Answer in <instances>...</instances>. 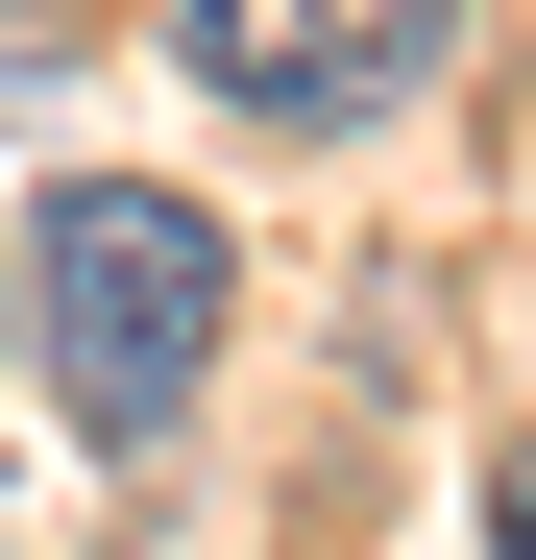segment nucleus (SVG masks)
I'll return each instance as SVG.
<instances>
[{
  "instance_id": "7ed1b4c3",
  "label": "nucleus",
  "mask_w": 536,
  "mask_h": 560,
  "mask_svg": "<svg viewBox=\"0 0 536 560\" xmlns=\"http://www.w3.org/2000/svg\"><path fill=\"white\" fill-rule=\"evenodd\" d=\"M488 560H536V439H512V463H488Z\"/></svg>"
},
{
  "instance_id": "f257e3e1",
  "label": "nucleus",
  "mask_w": 536,
  "mask_h": 560,
  "mask_svg": "<svg viewBox=\"0 0 536 560\" xmlns=\"http://www.w3.org/2000/svg\"><path fill=\"white\" fill-rule=\"evenodd\" d=\"M220 317H244V268L196 196H147V171H73V196H25V365H49V415L147 463L171 415L220 390Z\"/></svg>"
},
{
  "instance_id": "f03ea898",
  "label": "nucleus",
  "mask_w": 536,
  "mask_h": 560,
  "mask_svg": "<svg viewBox=\"0 0 536 560\" xmlns=\"http://www.w3.org/2000/svg\"><path fill=\"white\" fill-rule=\"evenodd\" d=\"M171 49H196L220 122H391L464 49V0H171Z\"/></svg>"
}]
</instances>
